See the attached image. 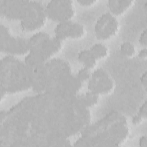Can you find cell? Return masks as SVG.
Wrapping results in <instances>:
<instances>
[{
  "label": "cell",
  "instance_id": "277c9868",
  "mask_svg": "<svg viewBox=\"0 0 147 147\" xmlns=\"http://www.w3.org/2000/svg\"><path fill=\"white\" fill-rule=\"evenodd\" d=\"M1 51L11 55H24L30 52L29 40L20 37L13 36L6 27L1 25Z\"/></svg>",
  "mask_w": 147,
  "mask_h": 147
},
{
  "label": "cell",
  "instance_id": "30bf717a",
  "mask_svg": "<svg viewBox=\"0 0 147 147\" xmlns=\"http://www.w3.org/2000/svg\"><path fill=\"white\" fill-rule=\"evenodd\" d=\"M135 1L130 0H110L108 6L111 13L115 16L124 14L134 5Z\"/></svg>",
  "mask_w": 147,
  "mask_h": 147
},
{
  "label": "cell",
  "instance_id": "7c38bea8",
  "mask_svg": "<svg viewBox=\"0 0 147 147\" xmlns=\"http://www.w3.org/2000/svg\"><path fill=\"white\" fill-rule=\"evenodd\" d=\"M78 58L79 61L82 64L84 67L90 70L95 68L97 65L98 60L92 55L90 49L81 51L78 53Z\"/></svg>",
  "mask_w": 147,
  "mask_h": 147
},
{
  "label": "cell",
  "instance_id": "5b68a950",
  "mask_svg": "<svg viewBox=\"0 0 147 147\" xmlns=\"http://www.w3.org/2000/svg\"><path fill=\"white\" fill-rule=\"evenodd\" d=\"M120 30V24L116 16L110 12L101 15L95 25L96 37L99 40H107L116 36Z\"/></svg>",
  "mask_w": 147,
  "mask_h": 147
},
{
  "label": "cell",
  "instance_id": "3957f363",
  "mask_svg": "<svg viewBox=\"0 0 147 147\" xmlns=\"http://www.w3.org/2000/svg\"><path fill=\"white\" fill-rule=\"evenodd\" d=\"M48 18L60 22L72 21L76 14L75 2L71 0H53L45 7Z\"/></svg>",
  "mask_w": 147,
  "mask_h": 147
},
{
  "label": "cell",
  "instance_id": "52a82bcc",
  "mask_svg": "<svg viewBox=\"0 0 147 147\" xmlns=\"http://www.w3.org/2000/svg\"><path fill=\"white\" fill-rule=\"evenodd\" d=\"M55 37L65 41L67 39H82L87 35L85 26L80 23L68 21L59 23L55 29Z\"/></svg>",
  "mask_w": 147,
  "mask_h": 147
},
{
  "label": "cell",
  "instance_id": "d6986e66",
  "mask_svg": "<svg viewBox=\"0 0 147 147\" xmlns=\"http://www.w3.org/2000/svg\"><path fill=\"white\" fill-rule=\"evenodd\" d=\"M147 108H146V100L145 101L144 103L142 105V106L140 109V111L138 112V114L143 117L144 118H146L147 114Z\"/></svg>",
  "mask_w": 147,
  "mask_h": 147
},
{
  "label": "cell",
  "instance_id": "9c48e42d",
  "mask_svg": "<svg viewBox=\"0 0 147 147\" xmlns=\"http://www.w3.org/2000/svg\"><path fill=\"white\" fill-rule=\"evenodd\" d=\"M64 44V41L48 34L41 42L37 51L33 52H37L41 54L46 61L50 60L52 57L60 52L63 48Z\"/></svg>",
  "mask_w": 147,
  "mask_h": 147
},
{
  "label": "cell",
  "instance_id": "6da1fadb",
  "mask_svg": "<svg viewBox=\"0 0 147 147\" xmlns=\"http://www.w3.org/2000/svg\"><path fill=\"white\" fill-rule=\"evenodd\" d=\"M32 87L31 71L19 59L11 56L1 61V90L4 92H21Z\"/></svg>",
  "mask_w": 147,
  "mask_h": 147
},
{
  "label": "cell",
  "instance_id": "e0dca14e",
  "mask_svg": "<svg viewBox=\"0 0 147 147\" xmlns=\"http://www.w3.org/2000/svg\"><path fill=\"white\" fill-rule=\"evenodd\" d=\"M77 2L83 7H91L98 2L97 0H78Z\"/></svg>",
  "mask_w": 147,
  "mask_h": 147
},
{
  "label": "cell",
  "instance_id": "9a60e30c",
  "mask_svg": "<svg viewBox=\"0 0 147 147\" xmlns=\"http://www.w3.org/2000/svg\"><path fill=\"white\" fill-rule=\"evenodd\" d=\"M122 54L127 57H133L136 55V48L135 45L130 42H123L120 46Z\"/></svg>",
  "mask_w": 147,
  "mask_h": 147
},
{
  "label": "cell",
  "instance_id": "7402d4cb",
  "mask_svg": "<svg viewBox=\"0 0 147 147\" xmlns=\"http://www.w3.org/2000/svg\"><path fill=\"white\" fill-rule=\"evenodd\" d=\"M140 145L141 146H147V140L146 137L144 136H142L140 139Z\"/></svg>",
  "mask_w": 147,
  "mask_h": 147
},
{
  "label": "cell",
  "instance_id": "2e32d148",
  "mask_svg": "<svg viewBox=\"0 0 147 147\" xmlns=\"http://www.w3.org/2000/svg\"><path fill=\"white\" fill-rule=\"evenodd\" d=\"M91 70L83 67L79 70L76 77L79 79V80L82 82V83H84L86 81H87L88 79H90L91 76Z\"/></svg>",
  "mask_w": 147,
  "mask_h": 147
},
{
  "label": "cell",
  "instance_id": "ba28073f",
  "mask_svg": "<svg viewBox=\"0 0 147 147\" xmlns=\"http://www.w3.org/2000/svg\"><path fill=\"white\" fill-rule=\"evenodd\" d=\"M30 1L6 0L1 1V12L5 17L13 20L24 18Z\"/></svg>",
  "mask_w": 147,
  "mask_h": 147
},
{
  "label": "cell",
  "instance_id": "4fadbf2b",
  "mask_svg": "<svg viewBox=\"0 0 147 147\" xmlns=\"http://www.w3.org/2000/svg\"><path fill=\"white\" fill-rule=\"evenodd\" d=\"M90 51L97 60L107 58L110 53L109 47L102 43L95 44L90 48Z\"/></svg>",
  "mask_w": 147,
  "mask_h": 147
},
{
  "label": "cell",
  "instance_id": "ac0fdd59",
  "mask_svg": "<svg viewBox=\"0 0 147 147\" xmlns=\"http://www.w3.org/2000/svg\"><path fill=\"white\" fill-rule=\"evenodd\" d=\"M139 42L142 46L146 47L147 44V32L146 29H145L141 33L140 38H139Z\"/></svg>",
  "mask_w": 147,
  "mask_h": 147
},
{
  "label": "cell",
  "instance_id": "5bb4252c",
  "mask_svg": "<svg viewBox=\"0 0 147 147\" xmlns=\"http://www.w3.org/2000/svg\"><path fill=\"white\" fill-rule=\"evenodd\" d=\"M78 99L83 106L88 108L97 105L99 102V95L90 91L82 95Z\"/></svg>",
  "mask_w": 147,
  "mask_h": 147
},
{
  "label": "cell",
  "instance_id": "603a6c76",
  "mask_svg": "<svg viewBox=\"0 0 147 147\" xmlns=\"http://www.w3.org/2000/svg\"><path fill=\"white\" fill-rule=\"evenodd\" d=\"M146 50L147 49L146 48L141 50V51L139 52V54H138L139 57L142 59H146V56H147V52H146L147 51Z\"/></svg>",
  "mask_w": 147,
  "mask_h": 147
},
{
  "label": "cell",
  "instance_id": "ffe728a7",
  "mask_svg": "<svg viewBox=\"0 0 147 147\" xmlns=\"http://www.w3.org/2000/svg\"><path fill=\"white\" fill-rule=\"evenodd\" d=\"M146 119L144 118L143 117L140 115V114H137L133 118V123L134 125H138L141 124L144 120H145Z\"/></svg>",
  "mask_w": 147,
  "mask_h": 147
},
{
  "label": "cell",
  "instance_id": "8fae6325",
  "mask_svg": "<svg viewBox=\"0 0 147 147\" xmlns=\"http://www.w3.org/2000/svg\"><path fill=\"white\" fill-rule=\"evenodd\" d=\"M45 61L41 54L33 51H30L25 59V63L30 71L42 67L45 64Z\"/></svg>",
  "mask_w": 147,
  "mask_h": 147
},
{
  "label": "cell",
  "instance_id": "44dd1931",
  "mask_svg": "<svg viewBox=\"0 0 147 147\" xmlns=\"http://www.w3.org/2000/svg\"><path fill=\"white\" fill-rule=\"evenodd\" d=\"M146 71H145L144 73L142 74V76L140 78L141 83H142V86L146 88V85H147V78H146Z\"/></svg>",
  "mask_w": 147,
  "mask_h": 147
},
{
  "label": "cell",
  "instance_id": "7a4b0ae2",
  "mask_svg": "<svg viewBox=\"0 0 147 147\" xmlns=\"http://www.w3.org/2000/svg\"><path fill=\"white\" fill-rule=\"evenodd\" d=\"M45 7L39 1H30L21 26L26 32H35L45 26L47 21Z\"/></svg>",
  "mask_w": 147,
  "mask_h": 147
},
{
  "label": "cell",
  "instance_id": "8992f818",
  "mask_svg": "<svg viewBox=\"0 0 147 147\" xmlns=\"http://www.w3.org/2000/svg\"><path fill=\"white\" fill-rule=\"evenodd\" d=\"M115 83L111 75L103 68L95 71L88 85L90 91L98 95L109 94L113 91Z\"/></svg>",
  "mask_w": 147,
  "mask_h": 147
}]
</instances>
